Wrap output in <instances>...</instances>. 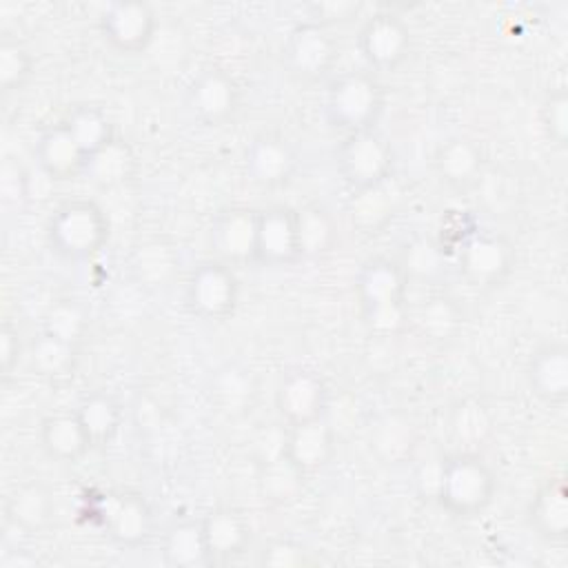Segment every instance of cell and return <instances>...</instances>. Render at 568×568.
<instances>
[{"mask_svg":"<svg viewBox=\"0 0 568 568\" xmlns=\"http://www.w3.org/2000/svg\"><path fill=\"white\" fill-rule=\"evenodd\" d=\"M495 488V473L484 457L464 450L442 459L433 501L455 517H475L493 501Z\"/></svg>","mask_w":568,"mask_h":568,"instance_id":"obj_1","label":"cell"},{"mask_svg":"<svg viewBox=\"0 0 568 568\" xmlns=\"http://www.w3.org/2000/svg\"><path fill=\"white\" fill-rule=\"evenodd\" d=\"M106 240L109 220L93 200H67L47 220V242L67 260L93 257L102 251Z\"/></svg>","mask_w":568,"mask_h":568,"instance_id":"obj_2","label":"cell"},{"mask_svg":"<svg viewBox=\"0 0 568 568\" xmlns=\"http://www.w3.org/2000/svg\"><path fill=\"white\" fill-rule=\"evenodd\" d=\"M384 106V91L371 71L337 75L326 93L324 113L333 129L344 133L373 129Z\"/></svg>","mask_w":568,"mask_h":568,"instance_id":"obj_3","label":"cell"},{"mask_svg":"<svg viewBox=\"0 0 568 568\" xmlns=\"http://www.w3.org/2000/svg\"><path fill=\"white\" fill-rule=\"evenodd\" d=\"M89 508L113 544L138 548L151 539L153 510L144 495L133 490H104L93 495Z\"/></svg>","mask_w":568,"mask_h":568,"instance_id":"obj_4","label":"cell"},{"mask_svg":"<svg viewBox=\"0 0 568 568\" xmlns=\"http://www.w3.org/2000/svg\"><path fill=\"white\" fill-rule=\"evenodd\" d=\"M337 171L342 180L353 189H371L388 182L395 164L390 142L375 129L346 133L337 149Z\"/></svg>","mask_w":568,"mask_h":568,"instance_id":"obj_5","label":"cell"},{"mask_svg":"<svg viewBox=\"0 0 568 568\" xmlns=\"http://www.w3.org/2000/svg\"><path fill=\"white\" fill-rule=\"evenodd\" d=\"M240 300V282L231 264L222 260L200 262L186 277L184 302L204 322H222L233 315Z\"/></svg>","mask_w":568,"mask_h":568,"instance_id":"obj_6","label":"cell"},{"mask_svg":"<svg viewBox=\"0 0 568 568\" xmlns=\"http://www.w3.org/2000/svg\"><path fill=\"white\" fill-rule=\"evenodd\" d=\"M282 62L291 75L304 82L326 78L337 62V42L317 22H300L286 36L282 47Z\"/></svg>","mask_w":568,"mask_h":568,"instance_id":"obj_7","label":"cell"},{"mask_svg":"<svg viewBox=\"0 0 568 568\" xmlns=\"http://www.w3.org/2000/svg\"><path fill=\"white\" fill-rule=\"evenodd\" d=\"M357 47L373 71H395L408 58L413 36L399 16L377 11L364 20L357 33Z\"/></svg>","mask_w":568,"mask_h":568,"instance_id":"obj_8","label":"cell"},{"mask_svg":"<svg viewBox=\"0 0 568 568\" xmlns=\"http://www.w3.org/2000/svg\"><path fill=\"white\" fill-rule=\"evenodd\" d=\"M275 408L286 426L322 419L328 410V388L313 368L297 366L282 375L275 388Z\"/></svg>","mask_w":568,"mask_h":568,"instance_id":"obj_9","label":"cell"},{"mask_svg":"<svg viewBox=\"0 0 568 568\" xmlns=\"http://www.w3.org/2000/svg\"><path fill=\"white\" fill-rule=\"evenodd\" d=\"M515 264L513 244L497 233H475L457 251V268L473 286L501 284Z\"/></svg>","mask_w":568,"mask_h":568,"instance_id":"obj_10","label":"cell"},{"mask_svg":"<svg viewBox=\"0 0 568 568\" xmlns=\"http://www.w3.org/2000/svg\"><path fill=\"white\" fill-rule=\"evenodd\" d=\"M155 24L153 9L140 0L111 2L98 18L102 38L120 53L144 51L153 42Z\"/></svg>","mask_w":568,"mask_h":568,"instance_id":"obj_11","label":"cell"},{"mask_svg":"<svg viewBox=\"0 0 568 568\" xmlns=\"http://www.w3.org/2000/svg\"><path fill=\"white\" fill-rule=\"evenodd\" d=\"M240 104V89L233 75L220 67L200 71L186 89V106L193 118L206 126L229 122Z\"/></svg>","mask_w":568,"mask_h":568,"instance_id":"obj_12","label":"cell"},{"mask_svg":"<svg viewBox=\"0 0 568 568\" xmlns=\"http://www.w3.org/2000/svg\"><path fill=\"white\" fill-rule=\"evenodd\" d=\"M253 260L268 268H284L302 260L295 226V209L275 204L257 211Z\"/></svg>","mask_w":568,"mask_h":568,"instance_id":"obj_13","label":"cell"},{"mask_svg":"<svg viewBox=\"0 0 568 568\" xmlns=\"http://www.w3.org/2000/svg\"><path fill=\"white\" fill-rule=\"evenodd\" d=\"M297 171V153L291 142L277 133L255 135L244 151L246 178L264 189L286 184Z\"/></svg>","mask_w":568,"mask_h":568,"instance_id":"obj_14","label":"cell"},{"mask_svg":"<svg viewBox=\"0 0 568 568\" xmlns=\"http://www.w3.org/2000/svg\"><path fill=\"white\" fill-rule=\"evenodd\" d=\"M255 233L257 211L246 206H229L215 215L209 240L217 260L226 264H240L253 260Z\"/></svg>","mask_w":568,"mask_h":568,"instance_id":"obj_15","label":"cell"},{"mask_svg":"<svg viewBox=\"0 0 568 568\" xmlns=\"http://www.w3.org/2000/svg\"><path fill=\"white\" fill-rule=\"evenodd\" d=\"M200 524L211 564L233 561L251 546V524L235 508H215L206 513Z\"/></svg>","mask_w":568,"mask_h":568,"instance_id":"obj_16","label":"cell"},{"mask_svg":"<svg viewBox=\"0 0 568 568\" xmlns=\"http://www.w3.org/2000/svg\"><path fill=\"white\" fill-rule=\"evenodd\" d=\"M526 379L535 397L550 406L568 399V346L548 342L537 348L526 366Z\"/></svg>","mask_w":568,"mask_h":568,"instance_id":"obj_17","label":"cell"},{"mask_svg":"<svg viewBox=\"0 0 568 568\" xmlns=\"http://www.w3.org/2000/svg\"><path fill=\"white\" fill-rule=\"evenodd\" d=\"M526 517L530 528L546 541H564L568 537V490L561 473L541 481L528 504Z\"/></svg>","mask_w":568,"mask_h":568,"instance_id":"obj_18","label":"cell"},{"mask_svg":"<svg viewBox=\"0 0 568 568\" xmlns=\"http://www.w3.org/2000/svg\"><path fill=\"white\" fill-rule=\"evenodd\" d=\"M33 155L40 173L49 180L64 182L84 173L87 155L69 133L64 122H58L38 138Z\"/></svg>","mask_w":568,"mask_h":568,"instance_id":"obj_19","label":"cell"},{"mask_svg":"<svg viewBox=\"0 0 568 568\" xmlns=\"http://www.w3.org/2000/svg\"><path fill=\"white\" fill-rule=\"evenodd\" d=\"M484 151L481 146L466 138L455 135L444 140L433 155V166L439 180L453 189H470L484 175Z\"/></svg>","mask_w":568,"mask_h":568,"instance_id":"obj_20","label":"cell"},{"mask_svg":"<svg viewBox=\"0 0 568 568\" xmlns=\"http://www.w3.org/2000/svg\"><path fill=\"white\" fill-rule=\"evenodd\" d=\"M282 450L308 475L324 468L335 453V433L326 419L286 426Z\"/></svg>","mask_w":568,"mask_h":568,"instance_id":"obj_21","label":"cell"},{"mask_svg":"<svg viewBox=\"0 0 568 568\" xmlns=\"http://www.w3.org/2000/svg\"><path fill=\"white\" fill-rule=\"evenodd\" d=\"M40 446L58 464H75L91 448V439L75 413H55L40 424Z\"/></svg>","mask_w":568,"mask_h":568,"instance_id":"obj_22","label":"cell"},{"mask_svg":"<svg viewBox=\"0 0 568 568\" xmlns=\"http://www.w3.org/2000/svg\"><path fill=\"white\" fill-rule=\"evenodd\" d=\"M406 282L408 275L404 273L402 264L390 257H371L357 273L355 288L362 308L406 300Z\"/></svg>","mask_w":568,"mask_h":568,"instance_id":"obj_23","label":"cell"},{"mask_svg":"<svg viewBox=\"0 0 568 568\" xmlns=\"http://www.w3.org/2000/svg\"><path fill=\"white\" fill-rule=\"evenodd\" d=\"M304 486L306 473L282 448L257 464V490L268 504H293L304 493Z\"/></svg>","mask_w":568,"mask_h":568,"instance_id":"obj_24","label":"cell"},{"mask_svg":"<svg viewBox=\"0 0 568 568\" xmlns=\"http://www.w3.org/2000/svg\"><path fill=\"white\" fill-rule=\"evenodd\" d=\"M4 513L9 524L24 532H40L53 521L55 504L51 490L40 481H24L7 497Z\"/></svg>","mask_w":568,"mask_h":568,"instance_id":"obj_25","label":"cell"},{"mask_svg":"<svg viewBox=\"0 0 568 568\" xmlns=\"http://www.w3.org/2000/svg\"><path fill=\"white\" fill-rule=\"evenodd\" d=\"M295 226L302 260H315L331 253L339 240L333 213L317 202L295 209Z\"/></svg>","mask_w":568,"mask_h":568,"instance_id":"obj_26","label":"cell"},{"mask_svg":"<svg viewBox=\"0 0 568 568\" xmlns=\"http://www.w3.org/2000/svg\"><path fill=\"white\" fill-rule=\"evenodd\" d=\"M135 171V155L126 140L113 138L109 144L87 158L84 178L100 189H115L131 180Z\"/></svg>","mask_w":568,"mask_h":568,"instance_id":"obj_27","label":"cell"},{"mask_svg":"<svg viewBox=\"0 0 568 568\" xmlns=\"http://www.w3.org/2000/svg\"><path fill=\"white\" fill-rule=\"evenodd\" d=\"M162 561L173 568H197L211 564L200 519H180L166 528L162 537Z\"/></svg>","mask_w":568,"mask_h":568,"instance_id":"obj_28","label":"cell"},{"mask_svg":"<svg viewBox=\"0 0 568 568\" xmlns=\"http://www.w3.org/2000/svg\"><path fill=\"white\" fill-rule=\"evenodd\" d=\"M27 357L36 375L47 379H58L73 373L78 362V346L51 333L40 331L27 346Z\"/></svg>","mask_w":568,"mask_h":568,"instance_id":"obj_29","label":"cell"},{"mask_svg":"<svg viewBox=\"0 0 568 568\" xmlns=\"http://www.w3.org/2000/svg\"><path fill=\"white\" fill-rule=\"evenodd\" d=\"M73 413L78 415L82 428L87 430L93 448L109 444L118 435L122 424L120 404L102 390L87 395Z\"/></svg>","mask_w":568,"mask_h":568,"instance_id":"obj_30","label":"cell"},{"mask_svg":"<svg viewBox=\"0 0 568 568\" xmlns=\"http://www.w3.org/2000/svg\"><path fill=\"white\" fill-rule=\"evenodd\" d=\"M62 122L87 158L115 138L111 118L98 104H89V102L75 104Z\"/></svg>","mask_w":568,"mask_h":568,"instance_id":"obj_31","label":"cell"},{"mask_svg":"<svg viewBox=\"0 0 568 568\" xmlns=\"http://www.w3.org/2000/svg\"><path fill=\"white\" fill-rule=\"evenodd\" d=\"M386 184L379 186H371V189H362V191H353V197L348 200L346 213L351 220V226L359 233H375L379 231L390 217H393V209L395 202L386 191Z\"/></svg>","mask_w":568,"mask_h":568,"instance_id":"obj_32","label":"cell"},{"mask_svg":"<svg viewBox=\"0 0 568 568\" xmlns=\"http://www.w3.org/2000/svg\"><path fill=\"white\" fill-rule=\"evenodd\" d=\"M415 446L413 428L406 419L397 415H386L375 430L371 433V450L384 464H399L404 462Z\"/></svg>","mask_w":568,"mask_h":568,"instance_id":"obj_33","label":"cell"},{"mask_svg":"<svg viewBox=\"0 0 568 568\" xmlns=\"http://www.w3.org/2000/svg\"><path fill=\"white\" fill-rule=\"evenodd\" d=\"M131 268L140 282L146 286H164L175 268L173 246L162 240L144 242L135 248Z\"/></svg>","mask_w":568,"mask_h":568,"instance_id":"obj_34","label":"cell"},{"mask_svg":"<svg viewBox=\"0 0 568 568\" xmlns=\"http://www.w3.org/2000/svg\"><path fill=\"white\" fill-rule=\"evenodd\" d=\"M211 395L222 406V410L240 413L253 402L255 384L248 371L240 366H226L215 373L211 384Z\"/></svg>","mask_w":568,"mask_h":568,"instance_id":"obj_35","label":"cell"},{"mask_svg":"<svg viewBox=\"0 0 568 568\" xmlns=\"http://www.w3.org/2000/svg\"><path fill=\"white\" fill-rule=\"evenodd\" d=\"M89 328L87 308L78 300H58L49 306L42 320V331L78 346Z\"/></svg>","mask_w":568,"mask_h":568,"instance_id":"obj_36","label":"cell"},{"mask_svg":"<svg viewBox=\"0 0 568 568\" xmlns=\"http://www.w3.org/2000/svg\"><path fill=\"white\" fill-rule=\"evenodd\" d=\"M417 326L428 339L444 342V339H450L459 331L462 313L453 300L430 297L417 315Z\"/></svg>","mask_w":568,"mask_h":568,"instance_id":"obj_37","label":"cell"},{"mask_svg":"<svg viewBox=\"0 0 568 568\" xmlns=\"http://www.w3.org/2000/svg\"><path fill=\"white\" fill-rule=\"evenodd\" d=\"M33 71V58L27 47L9 36L0 42V87L2 91H18L27 84Z\"/></svg>","mask_w":568,"mask_h":568,"instance_id":"obj_38","label":"cell"},{"mask_svg":"<svg viewBox=\"0 0 568 568\" xmlns=\"http://www.w3.org/2000/svg\"><path fill=\"white\" fill-rule=\"evenodd\" d=\"M453 435L459 442L477 444L490 433V415L486 406L477 399H464L455 410L450 419Z\"/></svg>","mask_w":568,"mask_h":568,"instance_id":"obj_39","label":"cell"},{"mask_svg":"<svg viewBox=\"0 0 568 568\" xmlns=\"http://www.w3.org/2000/svg\"><path fill=\"white\" fill-rule=\"evenodd\" d=\"M541 129L550 144L564 149L568 140V91L566 87H557L548 91L539 111Z\"/></svg>","mask_w":568,"mask_h":568,"instance_id":"obj_40","label":"cell"},{"mask_svg":"<svg viewBox=\"0 0 568 568\" xmlns=\"http://www.w3.org/2000/svg\"><path fill=\"white\" fill-rule=\"evenodd\" d=\"M362 320L368 326V331L375 333V335H382V337L395 335V333H399L404 328V324L408 320L406 300H397V302H386V304L362 308Z\"/></svg>","mask_w":568,"mask_h":568,"instance_id":"obj_41","label":"cell"},{"mask_svg":"<svg viewBox=\"0 0 568 568\" xmlns=\"http://www.w3.org/2000/svg\"><path fill=\"white\" fill-rule=\"evenodd\" d=\"M444 253L439 251V246L435 242H426V240H417L408 246L406 251V260L399 262L404 273H417L422 277L433 275L439 271Z\"/></svg>","mask_w":568,"mask_h":568,"instance_id":"obj_42","label":"cell"},{"mask_svg":"<svg viewBox=\"0 0 568 568\" xmlns=\"http://www.w3.org/2000/svg\"><path fill=\"white\" fill-rule=\"evenodd\" d=\"M260 564L275 566V568H293V566L308 564V557L302 544L293 539H275L262 550Z\"/></svg>","mask_w":568,"mask_h":568,"instance_id":"obj_43","label":"cell"},{"mask_svg":"<svg viewBox=\"0 0 568 568\" xmlns=\"http://www.w3.org/2000/svg\"><path fill=\"white\" fill-rule=\"evenodd\" d=\"M24 353V344L20 337L18 326H13L9 320L2 322L0 328V373H2V382H9L13 371L18 368V362L22 359Z\"/></svg>","mask_w":568,"mask_h":568,"instance_id":"obj_44","label":"cell"},{"mask_svg":"<svg viewBox=\"0 0 568 568\" xmlns=\"http://www.w3.org/2000/svg\"><path fill=\"white\" fill-rule=\"evenodd\" d=\"M308 9H311V22L328 27V24H342L353 20L359 11V4L346 2V0H339V2L333 0V2H315Z\"/></svg>","mask_w":568,"mask_h":568,"instance_id":"obj_45","label":"cell"},{"mask_svg":"<svg viewBox=\"0 0 568 568\" xmlns=\"http://www.w3.org/2000/svg\"><path fill=\"white\" fill-rule=\"evenodd\" d=\"M439 464L442 459H433L428 466L424 464L419 470H417V490L424 499H435V493H437V481H439Z\"/></svg>","mask_w":568,"mask_h":568,"instance_id":"obj_46","label":"cell"}]
</instances>
